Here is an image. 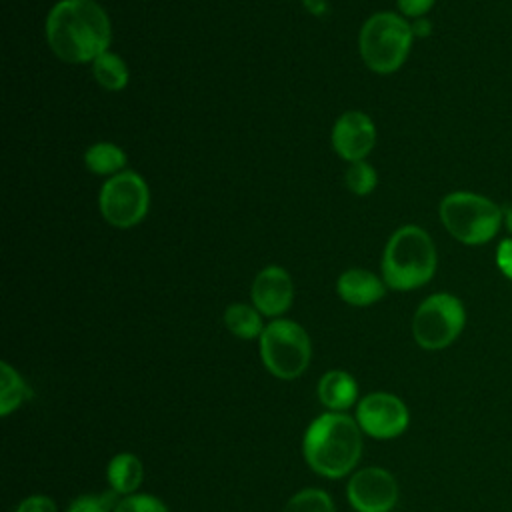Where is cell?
<instances>
[{
	"mask_svg": "<svg viewBox=\"0 0 512 512\" xmlns=\"http://www.w3.org/2000/svg\"><path fill=\"white\" fill-rule=\"evenodd\" d=\"M46 40L60 60L92 64L108 50L112 24L94 0H60L46 16Z\"/></svg>",
	"mask_w": 512,
	"mask_h": 512,
	"instance_id": "1",
	"label": "cell"
},
{
	"mask_svg": "<svg viewBox=\"0 0 512 512\" xmlns=\"http://www.w3.org/2000/svg\"><path fill=\"white\" fill-rule=\"evenodd\" d=\"M362 430L346 412H324L310 422L302 440L308 466L326 478H344L362 456Z\"/></svg>",
	"mask_w": 512,
	"mask_h": 512,
	"instance_id": "2",
	"label": "cell"
},
{
	"mask_svg": "<svg viewBox=\"0 0 512 512\" xmlns=\"http://www.w3.org/2000/svg\"><path fill=\"white\" fill-rule=\"evenodd\" d=\"M438 266L436 246L430 234L406 224L392 232L382 254V280L392 290H414L432 280Z\"/></svg>",
	"mask_w": 512,
	"mask_h": 512,
	"instance_id": "3",
	"label": "cell"
},
{
	"mask_svg": "<svg viewBox=\"0 0 512 512\" xmlns=\"http://www.w3.org/2000/svg\"><path fill=\"white\" fill-rule=\"evenodd\" d=\"M438 214L446 232L466 246L488 244L504 224V210L494 200L468 190L446 194Z\"/></svg>",
	"mask_w": 512,
	"mask_h": 512,
	"instance_id": "4",
	"label": "cell"
},
{
	"mask_svg": "<svg viewBox=\"0 0 512 512\" xmlns=\"http://www.w3.org/2000/svg\"><path fill=\"white\" fill-rule=\"evenodd\" d=\"M412 42V24L396 12H376L370 16L358 38L360 56L376 74L396 72L406 62Z\"/></svg>",
	"mask_w": 512,
	"mask_h": 512,
	"instance_id": "5",
	"label": "cell"
},
{
	"mask_svg": "<svg viewBox=\"0 0 512 512\" xmlns=\"http://www.w3.org/2000/svg\"><path fill=\"white\" fill-rule=\"evenodd\" d=\"M260 356L272 376L294 380L310 364L312 344L308 332L294 320L276 318L260 334Z\"/></svg>",
	"mask_w": 512,
	"mask_h": 512,
	"instance_id": "6",
	"label": "cell"
},
{
	"mask_svg": "<svg viewBox=\"0 0 512 512\" xmlns=\"http://www.w3.org/2000/svg\"><path fill=\"white\" fill-rule=\"evenodd\" d=\"M466 324V310L458 296L436 292L420 302L412 318V336L424 350L450 346Z\"/></svg>",
	"mask_w": 512,
	"mask_h": 512,
	"instance_id": "7",
	"label": "cell"
},
{
	"mask_svg": "<svg viewBox=\"0 0 512 512\" xmlns=\"http://www.w3.org/2000/svg\"><path fill=\"white\" fill-rule=\"evenodd\" d=\"M98 206L104 220L116 228H132L144 220L150 206V190L146 180L122 170L110 176L98 194Z\"/></svg>",
	"mask_w": 512,
	"mask_h": 512,
	"instance_id": "8",
	"label": "cell"
},
{
	"mask_svg": "<svg viewBox=\"0 0 512 512\" xmlns=\"http://www.w3.org/2000/svg\"><path fill=\"white\" fill-rule=\"evenodd\" d=\"M354 418L360 430L376 440H390L400 436L410 422L406 404L388 392H372L358 400Z\"/></svg>",
	"mask_w": 512,
	"mask_h": 512,
	"instance_id": "9",
	"label": "cell"
},
{
	"mask_svg": "<svg viewBox=\"0 0 512 512\" xmlns=\"http://www.w3.org/2000/svg\"><path fill=\"white\" fill-rule=\"evenodd\" d=\"M346 496L356 512H390L398 502V482L388 470L368 466L350 476Z\"/></svg>",
	"mask_w": 512,
	"mask_h": 512,
	"instance_id": "10",
	"label": "cell"
},
{
	"mask_svg": "<svg viewBox=\"0 0 512 512\" xmlns=\"http://www.w3.org/2000/svg\"><path fill=\"white\" fill-rule=\"evenodd\" d=\"M374 144L376 126L372 118L360 110L344 112L332 126V148L350 164L364 160Z\"/></svg>",
	"mask_w": 512,
	"mask_h": 512,
	"instance_id": "11",
	"label": "cell"
},
{
	"mask_svg": "<svg viewBox=\"0 0 512 512\" xmlns=\"http://www.w3.org/2000/svg\"><path fill=\"white\" fill-rule=\"evenodd\" d=\"M250 300L262 316H282L294 300V286L290 274L276 264L262 268L252 282Z\"/></svg>",
	"mask_w": 512,
	"mask_h": 512,
	"instance_id": "12",
	"label": "cell"
},
{
	"mask_svg": "<svg viewBox=\"0 0 512 512\" xmlns=\"http://www.w3.org/2000/svg\"><path fill=\"white\" fill-rule=\"evenodd\" d=\"M336 292L350 306H370L384 296L386 284L370 270L350 268L340 274L336 282Z\"/></svg>",
	"mask_w": 512,
	"mask_h": 512,
	"instance_id": "13",
	"label": "cell"
},
{
	"mask_svg": "<svg viewBox=\"0 0 512 512\" xmlns=\"http://www.w3.org/2000/svg\"><path fill=\"white\" fill-rule=\"evenodd\" d=\"M318 400L328 412H344L358 400V384L344 370H328L318 382Z\"/></svg>",
	"mask_w": 512,
	"mask_h": 512,
	"instance_id": "14",
	"label": "cell"
},
{
	"mask_svg": "<svg viewBox=\"0 0 512 512\" xmlns=\"http://www.w3.org/2000/svg\"><path fill=\"white\" fill-rule=\"evenodd\" d=\"M106 480L110 490L118 496L136 494L144 480V464L136 454L120 452L106 466Z\"/></svg>",
	"mask_w": 512,
	"mask_h": 512,
	"instance_id": "15",
	"label": "cell"
},
{
	"mask_svg": "<svg viewBox=\"0 0 512 512\" xmlns=\"http://www.w3.org/2000/svg\"><path fill=\"white\" fill-rule=\"evenodd\" d=\"M84 164L96 176H114L124 170L126 154L118 144L96 142L86 148Z\"/></svg>",
	"mask_w": 512,
	"mask_h": 512,
	"instance_id": "16",
	"label": "cell"
},
{
	"mask_svg": "<svg viewBox=\"0 0 512 512\" xmlns=\"http://www.w3.org/2000/svg\"><path fill=\"white\" fill-rule=\"evenodd\" d=\"M224 324L236 338L242 340L260 338L264 332L262 314L252 304L244 302H234L224 310Z\"/></svg>",
	"mask_w": 512,
	"mask_h": 512,
	"instance_id": "17",
	"label": "cell"
},
{
	"mask_svg": "<svg viewBox=\"0 0 512 512\" xmlns=\"http://www.w3.org/2000/svg\"><path fill=\"white\" fill-rule=\"evenodd\" d=\"M92 76L104 90L110 92L122 90L130 80L126 62L116 52L110 50H106L92 62Z\"/></svg>",
	"mask_w": 512,
	"mask_h": 512,
	"instance_id": "18",
	"label": "cell"
},
{
	"mask_svg": "<svg viewBox=\"0 0 512 512\" xmlns=\"http://www.w3.org/2000/svg\"><path fill=\"white\" fill-rule=\"evenodd\" d=\"M32 398V390L24 378L8 362L0 364V414L8 416L12 410Z\"/></svg>",
	"mask_w": 512,
	"mask_h": 512,
	"instance_id": "19",
	"label": "cell"
},
{
	"mask_svg": "<svg viewBox=\"0 0 512 512\" xmlns=\"http://www.w3.org/2000/svg\"><path fill=\"white\" fill-rule=\"evenodd\" d=\"M282 512H336V510L326 490L304 488L286 502Z\"/></svg>",
	"mask_w": 512,
	"mask_h": 512,
	"instance_id": "20",
	"label": "cell"
},
{
	"mask_svg": "<svg viewBox=\"0 0 512 512\" xmlns=\"http://www.w3.org/2000/svg\"><path fill=\"white\" fill-rule=\"evenodd\" d=\"M344 182H346V188L356 196H366L376 188L378 174L372 164H368L366 160H358V162H352L350 168L346 170Z\"/></svg>",
	"mask_w": 512,
	"mask_h": 512,
	"instance_id": "21",
	"label": "cell"
},
{
	"mask_svg": "<svg viewBox=\"0 0 512 512\" xmlns=\"http://www.w3.org/2000/svg\"><path fill=\"white\" fill-rule=\"evenodd\" d=\"M118 502H120L118 494L108 488L100 494H80V496H76L68 504L66 512H114Z\"/></svg>",
	"mask_w": 512,
	"mask_h": 512,
	"instance_id": "22",
	"label": "cell"
},
{
	"mask_svg": "<svg viewBox=\"0 0 512 512\" xmlns=\"http://www.w3.org/2000/svg\"><path fill=\"white\" fill-rule=\"evenodd\" d=\"M114 512H168L166 504L152 494H130L122 496Z\"/></svg>",
	"mask_w": 512,
	"mask_h": 512,
	"instance_id": "23",
	"label": "cell"
},
{
	"mask_svg": "<svg viewBox=\"0 0 512 512\" xmlns=\"http://www.w3.org/2000/svg\"><path fill=\"white\" fill-rule=\"evenodd\" d=\"M16 512H58V508H56V502L50 496L32 494V496L24 498L18 504Z\"/></svg>",
	"mask_w": 512,
	"mask_h": 512,
	"instance_id": "24",
	"label": "cell"
},
{
	"mask_svg": "<svg viewBox=\"0 0 512 512\" xmlns=\"http://www.w3.org/2000/svg\"><path fill=\"white\" fill-rule=\"evenodd\" d=\"M496 266L508 280H512V238L500 240L496 248Z\"/></svg>",
	"mask_w": 512,
	"mask_h": 512,
	"instance_id": "25",
	"label": "cell"
},
{
	"mask_svg": "<svg viewBox=\"0 0 512 512\" xmlns=\"http://www.w3.org/2000/svg\"><path fill=\"white\" fill-rule=\"evenodd\" d=\"M436 0H396L400 12L410 18H424Z\"/></svg>",
	"mask_w": 512,
	"mask_h": 512,
	"instance_id": "26",
	"label": "cell"
},
{
	"mask_svg": "<svg viewBox=\"0 0 512 512\" xmlns=\"http://www.w3.org/2000/svg\"><path fill=\"white\" fill-rule=\"evenodd\" d=\"M412 32H414L416 38L428 36V34H430V22L424 20V18H416V22L412 24Z\"/></svg>",
	"mask_w": 512,
	"mask_h": 512,
	"instance_id": "27",
	"label": "cell"
},
{
	"mask_svg": "<svg viewBox=\"0 0 512 512\" xmlns=\"http://www.w3.org/2000/svg\"><path fill=\"white\" fill-rule=\"evenodd\" d=\"M306 4L308 10H312L314 14H320L326 10V2L324 0H302Z\"/></svg>",
	"mask_w": 512,
	"mask_h": 512,
	"instance_id": "28",
	"label": "cell"
},
{
	"mask_svg": "<svg viewBox=\"0 0 512 512\" xmlns=\"http://www.w3.org/2000/svg\"><path fill=\"white\" fill-rule=\"evenodd\" d=\"M504 226H506V230L512 234V206L504 208Z\"/></svg>",
	"mask_w": 512,
	"mask_h": 512,
	"instance_id": "29",
	"label": "cell"
}]
</instances>
